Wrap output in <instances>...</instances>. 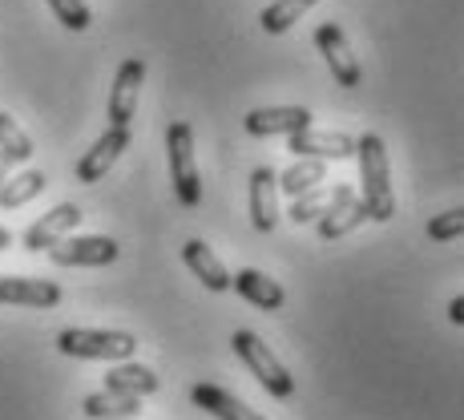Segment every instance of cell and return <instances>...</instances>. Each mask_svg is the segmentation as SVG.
I'll list each match as a JSON object with an SVG mask.
<instances>
[{
	"instance_id": "4fadbf2b",
	"label": "cell",
	"mask_w": 464,
	"mask_h": 420,
	"mask_svg": "<svg viewBox=\"0 0 464 420\" xmlns=\"http://www.w3.org/2000/svg\"><path fill=\"white\" fill-rule=\"evenodd\" d=\"M251 222L263 235H271L279 222V174L271 166H258L251 174Z\"/></svg>"
},
{
	"instance_id": "4316f807",
	"label": "cell",
	"mask_w": 464,
	"mask_h": 420,
	"mask_svg": "<svg viewBox=\"0 0 464 420\" xmlns=\"http://www.w3.org/2000/svg\"><path fill=\"white\" fill-rule=\"evenodd\" d=\"M449 319L452 324H464V295H457V299L449 303Z\"/></svg>"
},
{
	"instance_id": "7c38bea8",
	"label": "cell",
	"mask_w": 464,
	"mask_h": 420,
	"mask_svg": "<svg viewBox=\"0 0 464 420\" xmlns=\"http://www.w3.org/2000/svg\"><path fill=\"white\" fill-rule=\"evenodd\" d=\"M246 133L251 138H275V133H295L303 126H311V110L303 105H266V110L246 113Z\"/></svg>"
},
{
	"instance_id": "ba28073f",
	"label": "cell",
	"mask_w": 464,
	"mask_h": 420,
	"mask_svg": "<svg viewBox=\"0 0 464 420\" xmlns=\"http://www.w3.org/2000/svg\"><path fill=\"white\" fill-rule=\"evenodd\" d=\"M121 150H130V126H110L93 142V150L77 162V182H85V186L102 182L110 174V166L121 158Z\"/></svg>"
},
{
	"instance_id": "8fae6325",
	"label": "cell",
	"mask_w": 464,
	"mask_h": 420,
	"mask_svg": "<svg viewBox=\"0 0 464 420\" xmlns=\"http://www.w3.org/2000/svg\"><path fill=\"white\" fill-rule=\"evenodd\" d=\"M77 222H82V207L61 202V207H53L49 214H41V219L24 230V251H49L53 243H61V239L77 227Z\"/></svg>"
},
{
	"instance_id": "d4e9b609",
	"label": "cell",
	"mask_w": 464,
	"mask_h": 420,
	"mask_svg": "<svg viewBox=\"0 0 464 420\" xmlns=\"http://www.w3.org/2000/svg\"><path fill=\"white\" fill-rule=\"evenodd\" d=\"M49 8H53V16H57L65 29H73V33L89 29V5L85 0H49Z\"/></svg>"
},
{
	"instance_id": "e0dca14e",
	"label": "cell",
	"mask_w": 464,
	"mask_h": 420,
	"mask_svg": "<svg viewBox=\"0 0 464 420\" xmlns=\"http://www.w3.org/2000/svg\"><path fill=\"white\" fill-rule=\"evenodd\" d=\"M182 259H186V267H190V271L198 275L210 291H230V271L222 267V259L214 255L202 239H190V243L182 247Z\"/></svg>"
},
{
	"instance_id": "9c48e42d",
	"label": "cell",
	"mask_w": 464,
	"mask_h": 420,
	"mask_svg": "<svg viewBox=\"0 0 464 420\" xmlns=\"http://www.w3.org/2000/svg\"><path fill=\"white\" fill-rule=\"evenodd\" d=\"M363 219H368V210H363V202L355 199L352 186H332V207L319 214V239H343L352 235L355 227H363Z\"/></svg>"
},
{
	"instance_id": "44dd1931",
	"label": "cell",
	"mask_w": 464,
	"mask_h": 420,
	"mask_svg": "<svg viewBox=\"0 0 464 420\" xmlns=\"http://www.w3.org/2000/svg\"><path fill=\"white\" fill-rule=\"evenodd\" d=\"M327 178V166H324V158H303V162H295L291 170H283L279 174V190L283 194H303V190H311V186H319Z\"/></svg>"
},
{
	"instance_id": "83f0119b",
	"label": "cell",
	"mask_w": 464,
	"mask_h": 420,
	"mask_svg": "<svg viewBox=\"0 0 464 420\" xmlns=\"http://www.w3.org/2000/svg\"><path fill=\"white\" fill-rule=\"evenodd\" d=\"M16 162H13V158H8V154H0V182H5V178H8V170H13Z\"/></svg>"
},
{
	"instance_id": "603a6c76",
	"label": "cell",
	"mask_w": 464,
	"mask_h": 420,
	"mask_svg": "<svg viewBox=\"0 0 464 420\" xmlns=\"http://www.w3.org/2000/svg\"><path fill=\"white\" fill-rule=\"evenodd\" d=\"M0 154H8L13 162H29L33 158V138L16 126V118L5 110H0Z\"/></svg>"
},
{
	"instance_id": "cb8c5ba5",
	"label": "cell",
	"mask_w": 464,
	"mask_h": 420,
	"mask_svg": "<svg viewBox=\"0 0 464 420\" xmlns=\"http://www.w3.org/2000/svg\"><path fill=\"white\" fill-rule=\"evenodd\" d=\"M311 5H315V0H275V5L263 8V29L266 33H287Z\"/></svg>"
},
{
	"instance_id": "277c9868",
	"label": "cell",
	"mask_w": 464,
	"mask_h": 420,
	"mask_svg": "<svg viewBox=\"0 0 464 420\" xmlns=\"http://www.w3.org/2000/svg\"><path fill=\"white\" fill-rule=\"evenodd\" d=\"M57 347L73 360H130L138 352V339L130 332H102V327H65Z\"/></svg>"
},
{
	"instance_id": "d6986e66",
	"label": "cell",
	"mask_w": 464,
	"mask_h": 420,
	"mask_svg": "<svg viewBox=\"0 0 464 420\" xmlns=\"http://www.w3.org/2000/svg\"><path fill=\"white\" fill-rule=\"evenodd\" d=\"M44 186H49V178H44L41 170H21V174L0 182V207L5 210L24 207V202H33L37 194H44Z\"/></svg>"
},
{
	"instance_id": "52a82bcc",
	"label": "cell",
	"mask_w": 464,
	"mask_h": 420,
	"mask_svg": "<svg viewBox=\"0 0 464 420\" xmlns=\"http://www.w3.org/2000/svg\"><path fill=\"white\" fill-rule=\"evenodd\" d=\"M141 82H146V61H141V57L121 61L118 77H113V89H110V126H130V122H133Z\"/></svg>"
},
{
	"instance_id": "7a4b0ae2",
	"label": "cell",
	"mask_w": 464,
	"mask_h": 420,
	"mask_svg": "<svg viewBox=\"0 0 464 420\" xmlns=\"http://www.w3.org/2000/svg\"><path fill=\"white\" fill-rule=\"evenodd\" d=\"M230 347H235V356L246 364V368H251V376L263 384L271 396H279V400L295 396V376L283 368V360L255 332H235V336H230Z\"/></svg>"
},
{
	"instance_id": "3957f363",
	"label": "cell",
	"mask_w": 464,
	"mask_h": 420,
	"mask_svg": "<svg viewBox=\"0 0 464 420\" xmlns=\"http://www.w3.org/2000/svg\"><path fill=\"white\" fill-rule=\"evenodd\" d=\"M166 154H169V182H174V190H178V202L194 210L202 202V178H198V166H194L190 122H174V126L166 130Z\"/></svg>"
},
{
	"instance_id": "f1b7e54d",
	"label": "cell",
	"mask_w": 464,
	"mask_h": 420,
	"mask_svg": "<svg viewBox=\"0 0 464 420\" xmlns=\"http://www.w3.org/2000/svg\"><path fill=\"white\" fill-rule=\"evenodd\" d=\"M5 247H13V235H8V230L0 227V251H5Z\"/></svg>"
},
{
	"instance_id": "ac0fdd59",
	"label": "cell",
	"mask_w": 464,
	"mask_h": 420,
	"mask_svg": "<svg viewBox=\"0 0 464 420\" xmlns=\"http://www.w3.org/2000/svg\"><path fill=\"white\" fill-rule=\"evenodd\" d=\"M85 416L93 420H133L141 413V396H130V392H93V396H85Z\"/></svg>"
},
{
	"instance_id": "484cf974",
	"label": "cell",
	"mask_w": 464,
	"mask_h": 420,
	"mask_svg": "<svg viewBox=\"0 0 464 420\" xmlns=\"http://www.w3.org/2000/svg\"><path fill=\"white\" fill-rule=\"evenodd\" d=\"M460 230H464V210H444L428 222V239L432 243H452V239H460Z\"/></svg>"
},
{
	"instance_id": "7402d4cb",
	"label": "cell",
	"mask_w": 464,
	"mask_h": 420,
	"mask_svg": "<svg viewBox=\"0 0 464 420\" xmlns=\"http://www.w3.org/2000/svg\"><path fill=\"white\" fill-rule=\"evenodd\" d=\"M327 207H332V186H311V190L295 194V202H291L287 219L295 222V227H303V222H315Z\"/></svg>"
},
{
	"instance_id": "6da1fadb",
	"label": "cell",
	"mask_w": 464,
	"mask_h": 420,
	"mask_svg": "<svg viewBox=\"0 0 464 420\" xmlns=\"http://www.w3.org/2000/svg\"><path fill=\"white\" fill-rule=\"evenodd\" d=\"M355 158H360V182H363V210L372 222H388L396 214V194H392L388 178V150H383L380 133H363L355 138Z\"/></svg>"
},
{
	"instance_id": "9a60e30c",
	"label": "cell",
	"mask_w": 464,
	"mask_h": 420,
	"mask_svg": "<svg viewBox=\"0 0 464 420\" xmlns=\"http://www.w3.org/2000/svg\"><path fill=\"white\" fill-rule=\"evenodd\" d=\"M230 288L243 295L246 303H255L258 311H279L283 303H287V295L275 279H266L263 271H255V267H243V271L230 275Z\"/></svg>"
},
{
	"instance_id": "ffe728a7",
	"label": "cell",
	"mask_w": 464,
	"mask_h": 420,
	"mask_svg": "<svg viewBox=\"0 0 464 420\" xmlns=\"http://www.w3.org/2000/svg\"><path fill=\"white\" fill-rule=\"evenodd\" d=\"M110 392H130V396H150V392L162 388V380L146 368V364H118V368L105 376Z\"/></svg>"
},
{
	"instance_id": "5b68a950",
	"label": "cell",
	"mask_w": 464,
	"mask_h": 420,
	"mask_svg": "<svg viewBox=\"0 0 464 420\" xmlns=\"http://www.w3.org/2000/svg\"><path fill=\"white\" fill-rule=\"evenodd\" d=\"M121 247L105 235H77V239H61V243L49 247V259L57 267H105L118 259Z\"/></svg>"
},
{
	"instance_id": "2e32d148",
	"label": "cell",
	"mask_w": 464,
	"mask_h": 420,
	"mask_svg": "<svg viewBox=\"0 0 464 420\" xmlns=\"http://www.w3.org/2000/svg\"><path fill=\"white\" fill-rule=\"evenodd\" d=\"M190 400L202 408V413H210V416H218V420H266V416L251 413V408H246L238 396H230L227 388H218V384H194Z\"/></svg>"
},
{
	"instance_id": "30bf717a",
	"label": "cell",
	"mask_w": 464,
	"mask_h": 420,
	"mask_svg": "<svg viewBox=\"0 0 464 420\" xmlns=\"http://www.w3.org/2000/svg\"><path fill=\"white\" fill-rule=\"evenodd\" d=\"M287 138H291L295 158H332V162H343V158L355 154V138H347V133H339V130H311V126H303L295 133H287Z\"/></svg>"
},
{
	"instance_id": "5bb4252c",
	"label": "cell",
	"mask_w": 464,
	"mask_h": 420,
	"mask_svg": "<svg viewBox=\"0 0 464 420\" xmlns=\"http://www.w3.org/2000/svg\"><path fill=\"white\" fill-rule=\"evenodd\" d=\"M0 303H16V308H57L61 288L49 279H24V275H0Z\"/></svg>"
},
{
	"instance_id": "8992f818",
	"label": "cell",
	"mask_w": 464,
	"mask_h": 420,
	"mask_svg": "<svg viewBox=\"0 0 464 420\" xmlns=\"http://www.w3.org/2000/svg\"><path fill=\"white\" fill-rule=\"evenodd\" d=\"M315 44H319V53H324V61L332 65V77L343 89H355L363 82V69H360V61H355V53H352V44H347L343 37V29L332 21H324L315 29Z\"/></svg>"
}]
</instances>
